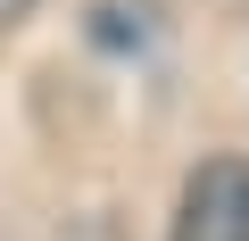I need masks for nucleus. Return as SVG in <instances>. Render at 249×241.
<instances>
[{"label": "nucleus", "mask_w": 249, "mask_h": 241, "mask_svg": "<svg viewBox=\"0 0 249 241\" xmlns=\"http://www.w3.org/2000/svg\"><path fill=\"white\" fill-rule=\"evenodd\" d=\"M175 241H249V167L241 158H208L183 183Z\"/></svg>", "instance_id": "f257e3e1"}, {"label": "nucleus", "mask_w": 249, "mask_h": 241, "mask_svg": "<svg viewBox=\"0 0 249 241\" xmlns=\"http://www.w3.org/2000/svg\"><path fill=\"white\" fill-rule=\"evenodd\" d=\"M25 9H34V0H0V25H17V17H25Z\"/></svg>", "instance_id": "f03ea898"}]
</instances>
